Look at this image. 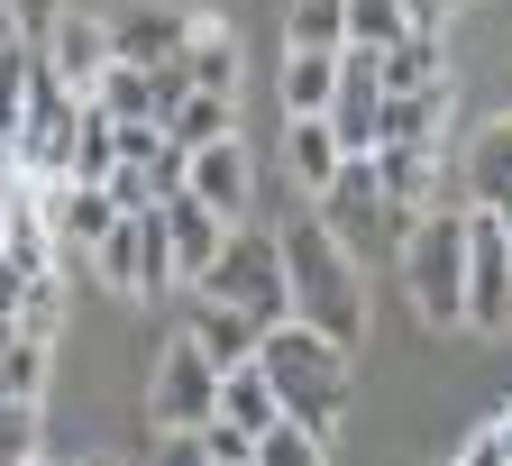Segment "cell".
Masks as SVG:
<instances>
[{
	"label": "cell",
	"instance_id": "31",
	"mask_svg": "<svg viewBox=\"0 0 512 466\" xmlns=\"http://www.w3.org/2000/svg\"><path fill=\"white\" fill-rule=\"evenodd\" d=\"M256 466H330V439L302 430V421H275L266 439H256Z\"/></svg>",
	"mask_w": 512,
	"mask_h": 466
},
{
	"label": "cell",
	"instance_id": "43",
	"mask_svg": "<svg viewBox=\"0 0 512 466\" xmlns=\"http://www.w3.org/2000/svg\"><path fill=\"white\" fill-rule=\"evenodd\" d=\"M494 220H503V247H512V202H503V211H494Z\"/></svg>",
	"mask_w": 512,
	"mask_h": 466
},
{
	"label": "cell",
	"instance_id": "33",
	"mask_svg": "<svg viewBox=\"0 0 512 466\" xmlns=\"http://www.w3.org/2000/svg\"><path fill=\"white\" fill-rule=\"evenodd\" d=\"M37 457V403H0V466Z\"/></svg>",
	"mask_w": 512,
	"mask_h": 466
},
{
	"label": "cell",
	"instance_id": "45",
	"mask_svg": "<svg viewBox=\"0 0 512 466\" xmlns=\"http://www.w3.org/2000/svg\"><path fill=\"white\" fill-rule=\"evenodd\" d=\"M503 439H512V403H503Z\"/></svg>",
	"mask_w": 512,
	"mask_h": 466
},
{
	"label": "cell",
	"instance_id": "22",
	"mask_svg": "<svg viewBox=\"0 0 512 466\" xmlns=\"http://www.w3.org/2000/svg\"><path fill=\"white\" fill-rule=\"evenodd\" d=\"M375 83H384V92H421V83H448V55H439V37H430V28H403L394 46L375 55Z\"/></svg>",
	"mask_w": 512,
	"mask_h": 466
},
{
	"label": "cell",
	"instance_id": "47",
	"mask_svg": "<svg viewBox=\"0 0 512 466\" xmlns=\"http://www.w3.org/2000/svg\"><path fill=\"white\" fill-rule=\"evenodd\" d=\"M92 466H110V457H92Z\"/></svg>",
	"mask_w": 512,
	"mask_h": 466
},
{
	"label": "cell",
	"instance_id": "6",
	"mask_svg": "<svg viewBox=\"0 0 512 466\" xmlns=\"http://www.w3.org/2000/svg\"><path fill=\"white\" fill-rule=\"evenodd\" d=\"M92 265L110 275V293H128V302L174 293V238H165V211H119L110 238L92 247Z\"/></svg>",
	"mask_w": 512,
	"mask_h": 466
},
{
	"label": "cell",
	"instance_id": "5",
	"mask_svg": "<svg viewBox=\"0 0 512 466\" xmlns=\"http://www.w3.org/2000/svg\"><path fill=\"white\" fill-rule=\"evenodd\" d=\"M192 293H211V302H229V311H247L256 329H275V320H293L284 311V247L266 238V229H229L220 238V256L202 265V284H192Z\"/></svg>",
	"mask_w": 512,
	"mask_h": 466
},
{
	"label": "cell",
	"instance_id": "38",
	"mask_svg": "<svg viewBox=\"0 0 512 466\" xmlns=\"http://www.w3.org/2000/svg\"><path fill=\"white\" fill-rule=\"evenodd\" d=\"M156 466H211L202 430H165V439H156Z\"/></svg>",
	"mask_w": 512,
	"mask_h": 466
},
{
	"label": "cell",
	"instance_id": "46",
	"mask_svg": "<svg viewBox=\"0 0 512 466\" xmlns=\"http://www.w3.org/2000/svg\"><path fill=\"white\" fill-rule=\"evenodd\" d=\"M28 466H46V457H28Z\"/></svg>",
	"mask_w": 512,
	"mask_h": 466
},
{
	"label": "cell",
	"instance_id": "48",
	"mask_svg": "<svg viewBox=\"0 0 512 466\" xmlns=\"http://www.w3.org/2000/svg\"><path fill=\"white\" fill-rule=\"evenodd\" d=\"M448 466H458V457H448Z\"/></svg>",
	"mask_w": 512,
	"mask_h": 466
},
{
	"label": "cell",
	"instance_id": "15",
	"mask_svg": "<svg viewBox=\"0 0 512 466\" xmlns=\"http://www.w3.org/2000/svg\"><path fill=\"white\" fill-rule=\"evenodd\" d=\"M183 339L202 348L211 366H247V357H256V339H266V329H256L247 311H229V302H211V293H192V311H183Z\"/></svg>",
	"mask_w": 512,
	"mask_h": 466
},
{
	"label": "cell",
	"instance_id": "20",
	"mask_svg": "<svg viewBox=\"0 0 512 466\" xmlns=\"http://www.w3.org/2000/svg\"><path fill=\"white\" fill-rule=\"evenodd\" d=\"M110 165H119V119L83 92L74 101V156H64V183H110Z\"/></svg>",
	"mask_w": 512,
	"mask_h": 466
},
{
	"label": "cell",
	"instance_id": "37",
	"mask_svg": "<svg viewBox=\"0 0 512 466\" xmlns=\"http://www.w3.org/2000/svg\"><path fill=\"white\" fill-rule=\"evenodd\" d=\"M110 211H156V192H147V165H110Z\"/></svg>",
	"mask_w": 512,
	"mask_h": 466
},
{
	"label": "cell",
	"instance_id": "18",
	"mask_svg": "<svg viewBox=\"0 0 512 466\" xmlns=\"http://www.w3.org/2000/svg\"><path fill=\"white\" fill-rule=\"evenodd\" d=\"M366 174L394 211H430V183H439V147H366Z\"/></svg>",
	"mask_w": 512,
	"mask_h": 466
},
{
	"label": "cell",
	"instance_id": "23",
	"mask_svg": "<svg viewBox=\"0 0 512 466\" xmlns=\"http://www.w3.org/2000/svg\"><path fill=\"white\" fill-rule=\"evenodd\" d=\"M503 202H512V119H494L467 156V211H503Z\"/></svg>",
	"mask_w": 512,
	"mask_h": 466
},
{
	"label": "cell",
	"instance_id": "21",
	"mask_svg": "<svg viewBox=\"0 0 512 466\" xmlns=\"http://www.w3.org/2000/svg\"><path fill=\"white\" fill-rule=\"evenodd\" d=\"M211 421H238L247 439H266V430L284 421V403H275V384L256 375V357H247V366H220V412H211Z\"/></svg>",
	"mask_w": 512,
	"mask_h": 466
},
{
	"label": "cell",
	"instance_id": "1",
	"mask_svg": "<svg viewBox=\"0 0 512 466\" xmlns=\"http://www.w3.org/2000/svg\"><path fill=\"white\" fill-rule=\"evenodd\" d=\"M275 247H284V311L302 329H320L330 348H357L366 339V284H357V265L330 247V229H320V220H293Z\"/></svg>",
	"mask_w": 512,
	"mask_h": 466
},
{
	"label": "cell",
	"instance_id": "13",
	"mask_svg": "<svg viewBox=\"0 0 512 466\" xmlns=\"http://www.w3.org/2000/svg\"><path fill=\"white\" fill-rule=\"evenodd\" d=\"M183 192L238 229V220H247V192H256V183H247V147H238V138H220V147H192V183H183Z\"/></svg>",
	"mask_w": 512,
	"mask_h": 466
},
{
	"label": "cell",
	"instance_id": "29",
	"mask_svg": "<svg viewBox=\"0 0 512 466\" xmlns=\"http://www.w3.org/2000/svg\"><path fill=\"white\" fill-rule=\"evenodd\" d=\"M37 64H46V55H37L28 37H19V46H0V147H10V138H19V119H28V74H37Z\"/></svg>",
	"mask_w": 512,
	"mask_h": 466
},
{
	"label": "cell",
	"instance_id": "28",
	"mask_svg": "<svg viewBox=\"0 0 512 466\" xmlns=\"http://www.w3.org/2000/svg\"><path fill=\"white\" fill-rule=\"evenodd\" d=\"M92 101H101L110 119H156V64H110Z\"/></svg>",
	"mask_w": 512,
	"mask_h": 466
},
{
	"label": "cell",
	"instance_id": "35",
	"mask_svg": "<svg viewBox=\"0 0 512 466\" xmlns=\"http://www.w3.org/2000/svg\"><path fill=\"white\" fill-rule=\"evenodd\" d=\"M55 275H28V293H19V329H37V339H55Z\"/></svg>",
	"mask_w": 512,
	"mask_h": 466
},
{
	"label": "cell",
	"instance_id": "30",
	"mask_svg": "<svg viewBox=\"0 0 512 466\" xmlns=\"http://www.w3.org/2000/svg\"><path fill=\"white\" fill-rule=\"evenodd\" d=\"M293 46H320V55H339L348 46V0H293Z\"/></svg>",
	"mask_w": 512,
	"mask_h": 466
},
{
	"label": "cell",
	"instance_id": "16",
	"mask_svg": "<svg viewBox=\"0 0 512 466\" xmlns=\"http://www.w3.org/2000/svg\"><path fill=\"white\" fill-rule=\"evenodd\" d=\"M46 220H55V247H74V256H92L101 238H110V192L101 183H46Z\"/></svg>",
	"mask_w": 512,
	"mask_h": 466
},
{
	"label": "cell",
	"instance_id": "10",
	"mask_svg": "<svg viewBox=\"0 0 512 466\" xmlns=\"http://www.w3.org/2000/svg\"><path fill=\"white\" fill-rule=\"evenodd\" d=\"M192 37V10H174V0H138V10L110 19V64H174Z\"/></svg>",
	"mask_w": 512,
	"mask_h": 466
},
{
	"label": "cell",
	"instance_id": "7",
	"mask_svg": "<svg viewBox=\"0 0 512 466\" xmlns=\"http://www.w3.org/2000/svg\"><path fill=\"white\" fill-rule=\"evenodd\" d=\"M211 412H220V366L192 348V339H174L156 357V384H147V421L156 430H202Z\"/></svg>",
	"mask_w": 512,
	"mask_h": 466
},
{
	"label": "cell",
	"instance_id": "27",
	"mask_svg": "<svg viewBox=\"0 0 512 466\" xmlns=\"http://www.w3.org/2000/svg\"><path fill=\"white\" fill-rule=\"evenodd\" d=\"M284 165H293V183H311V192L330 183V174H339V138H330V119H293V128H284Z\"/></svg>",
	"mask_w": 512,
	"mask_h": 466
},
{
	"label": "cell",
	"instance_id": "8",
	"mask_svg": "<svg viewBox=\"0 0 512 466\" xmlns=\"http://www.w3.org/2000/svg\"><path fill=\"white\" fill-rule=\"evenodd\" d=\"M467 329H512V247L494 211H467Z\"/></svg>",
	"mask_w": 512,
	"mask_h": 466
},
{
	"label": "cell",
	"instance_id": "36",
	"mask_svg": "<svg viewBox=\"0 0 512 466\" xmlns=\"http://www.w3.org/2000/svg\"><path fill=\"white\" fill-rule=\"evenodd\" d=\"M202 448H211V466H256V439L238 421H202Z\"/></svg>",
	"mask_w": 512,
	"mask_h": 466
},
{
	"label": "cell",
	"instance_id": "25",
	"mask_svg": "<svg viewBox=\"0 0 512 466\" xmlns=\"http://www.w3.org/2000/svg\"><path fill=\"white\" fill-rule=\"evenodd\" d=\"M165 138L174 147H220L229 138V92H183V101H165Z\"/></svg>",
	"mask_w": 512,
	"mask_h": 466
},
{
	"label": "cell",
	"instance_id": "39",
	"mask_svg": "<svg viewBox=\"0 0 512 466\" xmlns=\"http://www.w3.org/2000/svg\"><path fill=\"white\" fill-rule=\"evenodd\" d=\"M458 466H512V439H503V421H485L476 439H467V457Z\"/></svg>",
	"mask_w": 512,
	"mask_h": 466
},
{
	"label": "cell",
	"instance_id": "24",
	"mask_svg": "<svg viewBox=\"0 0 512 466\" xmlns=\"http://www.w3.org/2000/svg\"><path fill=\"white\" fill-rule=\"evenodd\" d=\"M37 393H46V339H37V329H0V403H37Z\"/></svg>",
	"mask_w": 512,
	"mask_h": 466
},
{
	"label": "cell",
	"instance_id": "40",
	"mask_svg": "<svg viewBox=\"0 0 512 466\" xmlns=\"http://www.w3.org/2000/svg\"><path fill=\"white\" fill-rule=\"evenodd\" d=\"M10 19H19V37L37 46V37H46L55 19H64V0H10Z\"/></svg>",
	"mask_w": 512,
	"mask_h": 466
},
{
	"label": "cell",
	"instance_id": "41",
	"mask_svg": "<svg viewBox=\"0 0 512 466\" xmlns=\"http://www.w3.org/2000/svg\"><path fill=\"white\" fill-rule=\"evenodd\" d=\"M403 19H412V28H430V37H439V28H448V19H458V0H403Z\"/></svg>",
	"mask_w": 512,
	"mask_h": 466
},
{
	"label": "cell",
	"instance_id": "2",
	"mask_svg": "<svg viewBox=\"0 0 512 466\" xmlns=\"http://www.w3.org/2000/svg\"><path fill=\"white\" fill-rule=\"evenodd\" d=\"M256 375L275 384L284 421H302V430H320V439H330V421L348 412V348H330V339L302 329V320H275L266 339H256Z\"/></svg>",
	"mask_w": 512,
	"mask_h": 466
},
{
	"label": "cell",
	"instance_id": "3",
	"mask_svg": "<svg viewBox=\"0 0 512 466\" xmlns=\"http://www.w3.org/2000/svg\"><path fill=\"white\" fill-rule=\"evenodd\" d=\"M403 284H412V311L430 329H467V211H421L394 247Z\"/></svg>",
	"mask_w": 512,
	"mask_h": 466
},
{
	"label": "cell",
	"instance_id": "14",
	"mask_svg": "<svg viewBox=\"0 0 512 466\" xmlns=\"http://www.w3.org/2000/svg\"><path fill=\"white\" fill-rule=\"evenodd\" d=\"M439 138H448V83L384 92V110H375V147H439Z\"/></svg>",
	"mask_w": 512,
	"mask_h": 466
},
{
	"label": "cell",
	"instance_id": "12",
	"mask_svg": "<svg viewBox=\"0 0 512 466\" xmlns=\"http://www.w3.org/2000/svg\"><path fill=\"white\" fill-rule=\"evenodd\" d=\"M0 256L19 265V275H55V220H46V183H10V229H0Z\"/></svg>",
	"mask_w": 512,
	"mask_h": 466
},
{
	"label": "cell",
	"instance_id": "19",
	"mask_svg": "<svg viewBox=\"0 0 512 466\" xmlns=\"http://www.w3.org/2000/svg\"><path fill=\"white\" fill-rule=\"evenodd\" d=\"M174 74H183L192 92H238V37H229L220 19H192V37H183V55H174Z\"/></svg>",
	"mask_w": 512,
	"mask_h": 466
},
{
	"label": "cell",
	"instance_id": "44",
	"mask_svg": "<svg viewBox=\"0 0 512 466\" xmlns=\"http://www.w3.org/2000/svg\"><path fill=\"white\" fill-rule=\"evenodd\" d=\"M0 229H10V183H0Z\"/></svg>",
	"mask_w": 512,
	"mask_h": 466
},
{
	"label": "cell",
	"instance_id": "17",
	"mask_svg": "<svg viewBox=\"0 0 512 466\" xmlns=\"http://www.w3.org/2000/svg\"><path fill=\"white\" fill-rule=\"evenodd\" d=\"M156 211H165V238H174V284H202V265L220 256L229 220H220V211H202L192 192H174V202H156Z\"/></svg>",
	"mask_w": 512,
	"mask_h": 466
},
{
	"label": "cell",
	"instance_id": "49",
	"mask_svg": "<svg viewBox=\"0 0 512 466\" xmlns=\"http://www.w3.org/2000/svg\"><path fill=\"white\" fill-rule=\"evenodd\" d=\"M0 156H10V147H0Z\"/></svg>",
	"mask_w": 512,
	"mask_h": 466
},
{
	"label": "cell",
	"instance_id": "32",
	"mask_svg": "<svg viewBox=\"0 0 512 466\" xmlns=\"http://www.w3.org/2000/svg\"><path fill=\"white\" fill-rule=\"evenodd\" d=\"M412 19H403V0H348V46H366V55H384Z\"/></svg>",
	"mask_w": 512,
	"mask_h": 466
},
{
	"label": "cell",
	"instance_id": "11",
	"mask_svg": "<svg viewBox=\"0 0 512 466\" xmlns=\"http://www.w3.org/2000/svg\"><path fill=\"white\" fill-rule=\"evenodd\" d=\"M46 74H55L64 92H101V74H110V28L83 19V10H64V19L46 28Z\"/></svg>",
	"mask_w": 512,
	"mask_h": 466
},
{
	"label": "cell",
	"instance_id": "26",
	"mask_svg": "<svg viewBox=\"0 0 512 466\" xmlns=\"http://www.w3.org/2000/svg\"><path fill=\"white\" fill-rule=\"evenodd\" d=\"M330 83H339V55H320V46H293L284 55V110L293 119H320V110H330Z\"/></svg>",
	"mask_w": 512,
	"mask_h": 466
},
{
	"label": "cell",
	"instance_id": "4",
	"mask_svg": "<svg viewBox=\"0 0 512 466\" xmlns=\"http://www.w3.org/2000/svg\"><path fill=\"white\" fill-rule=\"evenodd\" d=\"M412 220H421V211H394V202L375 192L366 156H339V174L320 183V229H330V247H339L348 265H394V247H403Z\"/></svg>",
	"mask_w": 512,
	"mask_h": 466
},
{
	"label": "cell",
	"instance_id": "34",
	"mask_svg": "<svg viewBox=\"0 0 512 466\" xmlns=\"http://www.w3.org/2000/svg\"><path fill=\"white\" fill-rule=\"evenodd\" d=\"M192 183V147H174V138H156V156H147V192L156 202H174V192Z\"/></svg>",
	"mask_w": 512,
	"mask_h": 466
},
{
	"label": "cell",
	"instance_id": "42",
	"mask_svg": "<svg viewBox=\"0 0 512 466\" xmlns=\"http://www.w3.org/2000/svg\"><path fill=\"white\" fill-rule=\"evenodd\" d=\"M0 46H19V19H10V0H0Z\"/></svg>",
	"mask_w": 512,
	"mask_h": 466
},
{
	"label": "cell",
	"instance_id": "9",
	"mask_svg": "<svg viewBox=\"0 0 512 466\" xmlns=\"http://www.w3.org/2000/svg\"><path fill=\"white\" fill-rule=\"evenodd\" d=\"M375 110H384V83H375V55L366 46H339V83H330V138H339V156H366L375 147Z\"/></svg>",
	"mask_w": 512,
	"mask_h": 466
}]
</instances>
